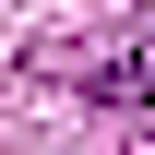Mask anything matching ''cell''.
Segmentation results:
<instances>
[{"label": "cell", "mask_w": 155, "mask_h": 155, "mask_svg": "<svg viewBox=\"0 0 155 155\" xmlns=\"http://www.w3.org/2000/svg\"><path fill=\"white\" fill-rule=\"evenodd\" d=\"M84 96H107L119 119H143V131H155V24L107 36V60H84Z\"/></svg>", "instance_id": "1"}]
</instances>
